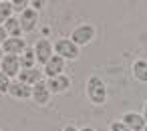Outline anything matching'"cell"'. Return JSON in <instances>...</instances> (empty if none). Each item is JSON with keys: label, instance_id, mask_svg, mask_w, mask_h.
<instances>
[{"label": "cell", "instance_id": "cell-1", "mask_svg": "<svg viewBox=\"0 0 147 131\" xmlns=\"http://www.w3.org/2000/svg\"><path fill=\"white\" fill-rule=\"evenodd\" d=\"M85 95H87L91 105H97V107L105 105L107 103V85H105V81L97 75L89 77L87 83H85Z\"/></svg>", "mask_w": 147, "mask_h": 131}, {"label": "cell", "instance_id": "cell-2", "mask_svg": "<svg viewBox=\"0 0 147 131\" xmlns=\"http://www.w3.org/2000/svg\"><path fill=\"white\" fill-rule=\"evenodd\" d=\"M95 34H97V30H95L93 24H89V22H81V24H77V26L73 28V32H71L69 38L81 49V47L91 45V43L95 41Z\"/></svg>", "mask_w": 147, "mask_h": 131}, {"label": "cell", "instance_id": "cell-3", "mask_svg": "<svg viewBox=\"0 0 147 131\" xmlns=\"http://www.w3.org/2000/svg\"><path fill=\"white\" fill-rule=\"evenodd\" d=\"M55 55H59L65 61H77L81 55V49L69 38V36H61L55 41Z\"/></svg>", "mask_w": 147, "mask_h": 131}, {"label": "cell", "instance_id": "cell-4", "mask_svg": "<svg viewBox=\"0 0 147 131\" xmlns=\"http://www.w3.org/2000/svg\"><path fill=\"white\" fill-rule=\"evenodd\" d=\"M55 55V43H51L49 38H38L34 45V57H36V65H47L51 61V57Z\"/></svg>", "mask_w": 147, "mask_h": 131}, {"label": "cell", "instance_id": "cell-5", "mask_svg": "<svg viewBox=\"0 0 147 131\" xmlns=\"http://www.w3.org/2000/svg\"><path fill=\"white\" fill-rule=\"evenodd\" d=\"M0 71H2L6 77L10 79H18L22 67H20V57H14V55H4L2 63H0Z\"/></svg>", "mask_w": 147, "mask_h": 131}, {"label": "cell", "instance_id": "cell-6", "mask_svg": "<svg viewBox=\"0 0 147 131\" xmlns=\"http://www.w3.org/2000/svg\"><path fill=\"white\" fill-rule=\"evenodd\" d=\"M65 67H67V61L61 59L59 55H53L51 61L42 67V75H45L47 79H55V77H59V75H65Z\"/></svg>", "mask_w": 147, "mask_h": 131}, {"label": "cell", "instance_id": "cell-7", "mask_svg": "<svg viewBox=\"0 0 147 131\" xmlns=\"http://www.w3.org/2000/svg\"><path fill=\"white\" fill-rule=\"evenodd\" d=\"M121 121H123L131 131H143V129L147 127L145 117H143L141 113H137V111H125V113L121 115Z\"/></svg>", "mask_w": 147, "mask_h": 131}, {"label": "cell", "instance_id": "cell-8", "mask_svg": "<svg viewBox=\"0 0 147 131\" xmlns=\"http://www.w3.org/2000/svg\"><path fill=\"white\" fill-rule=\"evenodd\" d=\"M47 85H49V89H51L53 95H65V93L71 89L73 81H71V77H67V75H59V77H55V79H47Z\"/></svg>", "mask_w": 147, "mask_h": 131}, {"label": "cell", "instance_id": "cell-9", "mask_svg": "<svg viewBox=\"0 0 147 131\" xmlns=\"http://www.w3.org/2000/svg\"><path fill=\"white\" fill-rule=\"evenodd\" d=\"M51 97H53V93H51L47 81H40L38 85L32 87V101H34L36 105H40V107L49 105V103H51Z\"/></svg>", "mask_w": 147, "mask_h": 131}, {"label": "cell", "instance_id": "cell-10", "mask_svg": "<svg viewBox=\"0 0 147 131\" xmlns=\"http://www.w3.org/2000/svg\"><path fill=\"white\" fill-rule=\"evenodd\" d=\"M18 20H20L22 32H32L38 26V12L32 10V8H26L22 14H18Z\"/></svg>", "mask_w": 147, "mask_h": 131}, {"label": "cell", "instance_id": "cell-11", "mask_svg": "<svg viewBox=\"0 0 147 131\" xmlns=\"http://www.w3.org/2000/svg\"><path fill=\"white\" fill-rule=\"evenodd\" d=\"M28 47H26V41L20 36V38H6V43L2 45V53L4 55H14V57H20L24 51H26Z\"/></svg>", "mask_w": 147, "mask_h": 131}, {"label": "cell", "instance_id": "cell-12", "mask_svg": "<svg viewBox=\"0 0 147 131\" xmlns=\"http://www.w3.org/2000/svg\"><path fill=\"white\" fill-rule=\"evenodd\" d=\"M8 95L14 97V99H22V101L24 99H32V87L26 85V83H22V81H18V79H14L12 85H10Z\"/></svg>", "mask_w": 147, "mask_h": 131}, {"label": "cell", "instance_id": "cell-13", "mask_svg": "<svg viewBox=\"0 0 147 131\" xmlns=\"http://www.w3.org/2000/svg\"><path fill=\"white\" fill-rule=\"evenodd\" d=\"M42 69H22L20 71V75H18V81H22V83H26V85H30V87H34V85H38L40 81H42Z\"/></svg>", "mask_w": 147, "mask_h": 131}, {"label": "cell", "instance_id": "cell-14", "mask_svg": "<svg viewBox=\"0 0 147 131\" xmlns=\"http://www.w3.org/2000/svg\"><path fill=\"white\" fill-rule=\"evenodd\" d=\"M131 75L137 83H147V59H137L131 65Z\"/></svg>", "mask_w": 147, "mask_h": 131}, {"label": "cell", "instance_id": "cell-15", "mask_svg": "<svg viewBox=\"0 0 147 131\" xmlns=\"http://www.w3.org/2000/svg\"><path fill=\"white\" fill-rule=\"evenodd\" d=\"M4 30L8 32V36L10 38H20L24 32H22V26H20V20H18V16H12L10 20H6L4 24Z\"/></svg>", "mask_w": 147, "mask_h": 131}, {"label": "cell", "instance_id": "cell-16", "mask_svg": "<svg viewBox=\"0 0 147 131\" xmlns=\"http://www.w3.org/2000/svg\"><path fill=\"white\" fill-rule=\"evenodd\" d=\"M12 16H14L12 2H10V0H2V2H0V26H2L6 20H10Z\"/></svg>", "mask_w": 147, "mask_h": 131}, {"label": "cell", "instance_id": "cell-17", "mask_svg": "<svg viewBox=\"0 0 147 131\" xmlns=\"http://www.w3.org/2000/svg\"><path fill=\"white\" fill-rule=\"evenodd\" d=\"M20 67H22V69H34V67H36L34 49H26V51L20 55Z\"/></svg>", "mask_w": 147, "mask_h": 131}, {"label": "cell", "instance_id": "cell-18", "mask_svg": "<svg viewBox=\"0 0 147 131\" xmlns=\"http://www.w3.org/2000/svg\"><path fill=\"white\" fill-rule=\"evenodd\" d=\"M10 85H12V79L6 77L2 71H0V95H6L10 91Z\"/></svg>", "mask_w": 147, "mask_h": 131}, {"label": "cell", "instance_id": "cell-19", "mask_svg": "<svg viewBox=\"0 0 147 131\" xmlns=\"http://www.w3.org/2000/svg\"><path fill=\"white\" fill-rule=\"evenodd\" d=\"M12 2V10L16 12V14H22L26 8H30V2L28 0H10Z\"/></svg>", "mask_w": 147, "mask_h": 131}, {"label": "cell", "instance_id": "cell-20", "mask_svg": "<svg viewBox=\"0 0 147 131\" xmlns=\"http://www.w3.org/2000/svg\"><path fill=\"white\" fill-rule=\"evenodd\" d=\"M109 131H131L121 119H113L111 123H109Z\"/></svg>", "mask_w": 147, "mask_h": 131}, {"label": "cell", "instance_id": "cell-21", "mask_svg": "<svg viewBox=\"0 0 147 131\" xmlns=\"http://www.w3.org/2000/svg\"><path fill=\"white\" fill-rule=\"evenodd\" d=\"M42 6H47L45 0H32V2H30V8H32V10H36V12H38Z\"/></svg>", "mask_w": 147, "mask_h": 131}, {"label": "cell", "instance_id": "cell-22", "mask_svg": "<svg viewBox=\"0 0 147 131\" xmlns=\"http://www.w3.org/2000/svg\"><path fill=\"white\" fill-rule=\"evenodd\" d=\"M6 38H8V32L4 30V26H0V49H2V45L6 43Z\"/></svg>", "mask_w": 147, "mask_h": 131}, {"label": "cell", "instance_id": "cell-23", "mask_svg": "<svg viewBox=\"0 0 147 131\" xmlns=\"http://www.w3.org/2000/svg\"><path fill=\"white\" fill-rule=\"evenodd\" d=\"M63 131H81V129H79L77 125H65V127H63Z\"/></svg>", "mask_w": 147, "mask_h": 131}, {"label": "cell", "instance_id": "cell-24", "mask_svg": "<svg viewBox=\"0 0 147 131\" xmlns=\"http://www.w3.org/2000/svg\"><path fill=\"white\" fill-rule=\"evenodd\" d=\"M141 115L145 117V121H147V99H145V103H143V109H141Z\"/></svg>", "mask_w": 147, "mask_h": 131}, {"label": "cell", "instance_id": "cell-25", "mask_svg": "<svg viewBox=\"0 0 147 131\" xmlns=\"http://www.w3.org/2000/svg\"><path fill=\"white\" fill-rule=\"evenodd\" d=\"M81 131H97V129L91 127V125H85V127H81Z\"/></svg>", "mask_w": 147, "mask_h": 131}, {"label": "cell", "instance_id": "cell-26", "mask_svg": "<svg viewBox=\"0 0 147 131\" xmlns=\"http://www.w3.org/2000/svg\"><path fill=\"white\" fill-rule=\"evenodd\" d=\"M2 59H4V53H2V49H0V63H2Z\"/></svg>", "mask_w": 147, "mask_h": 131}, {"label": "cell", "instance_id": "cell-27", "mask_svg": "<svg viewBox=\"0 0 147 131\" xmlns=\"http://www.w3.org/2000/svg\"><path fill=\"white\" fill-rule=\"evenodd\" d=\"M143 131H147V127H145V129H143Z\"/></svg>", "mask_w": 147, "mask_h": 131}, {"label": "cell", "instance_id": "cell-28", "mask_svg": "<svg viewBox=\"0 0 147 131\" xmlns=\"http://www.w3.org/2000/svg\"><path fill=\"white\" fill-rule=\"evenodd\" d=\"M0 131H2V129H0Z\"/></svg>", "mask_w": 147, "mask_h": 131}]
</instances>
